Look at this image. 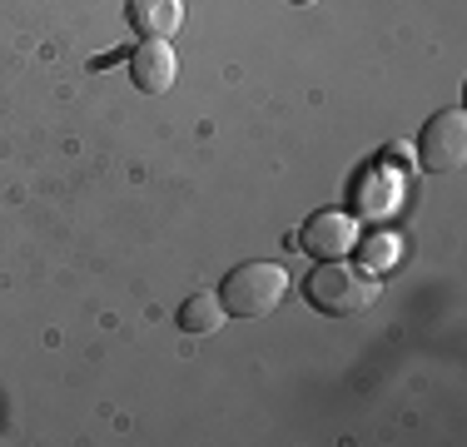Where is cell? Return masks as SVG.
I'll list each match as a JSON object with an SVG mask.
<instances>
[{
    "mask_svg": "<svg viewBox=\"0 0 467 447\" xmlns=\"http://www.w3.org/2000/svg\"><path fill=\"white\" fill-rule=\"evenodd\" d=\"M378 288H383V278L358 264H343V259H318L314 274L304 278V298L324 318H358L378 298Z\"/></svg>",
    "mask_w": 467,
    "mask_h": 447,
    "instance_id": "obj_1",
    "label": "cell"
},
{
    "mask_svg": "<svg viewBox=\"0 0 467 447\" xmlns=\"http://www.w3.org/2000/svg\"><path fill=\"white\" fill-rule=\"evenodd\" d=\"M353 244H358V219L343 214V209H318V214H308V224L298 229V249L308 254V259H348Z\"/></svg>",
    "mask_w": 467,
    "mask_h": 447,
    "instance_id": "obj_4",
    "label": "cell"
},
{
    "mask_svg": "<svg viewBox=\"0 0 467 447\" xmlns=\"http://www.w3.org/2000/svg\"><path fill=\"white\" fill-rule=\"evenodd\" d=\"M288 5H318V0H288Z\"/></svg>",
    "mask_w": 467,
    "mask_h": 447,
    "instance_id": "obj_9",
    "label": "cell"
},
{
    "mask_svg": "<svg viewBox=\"0 0 467 447\" xmlns=\"http://www.w3.org/2000/svg\"><path fill=\"white\" fill-rule=\"evenodd\" d=\"M288 294V274L284 264H239L234 274L219 284V304L229 308V318H269Z\"/></svg>",
    "mask_w": 467,
    "mask_h": 447,
    "instance_id": "obj_2",
    "label": "cell"
},
{
    "mask_svg": "<svg viewBox=\"0 0 467 447\" xmlns=\"http://www.w3.org/2000/svg\"><path fill=\"white\" fill-rule=\"evenodd\" d=\"M174 318H180L184 333H199V338H204V333H219L229 323V308L219 304V294H189Z\"/></svg>",
    "mask_w": 467,
    "mask_h": 447,
    "instance_id": "obj_7",
    "label": "cell"
},
{
    "mask_svg": "<svg viewBox=\"0 0 467 447\" xmlns=\"http://www.w3.org/2000/svg\"><path fill=\"white\" fill-rule=\"evenodd\" d=\"M130 80L144 95H164L174 80H180V60H174V45L170 40H140L130 50Z\"/></svg>",
    "mask_w": 467,
    "mask_h": 447,
    "instance_id": "obj_5",
    "label": "cell"
},
{
    "mask_svg": "<svg viewBox=\"0 0 467 447\" xmlns=\"http://www.w3.org/2000/svg\"><path fill=\"white\" fill-rule=\"evenodd\" d=\"M125 20L140 40H174L184 26V0H125Z\"/></svg>",
    "mask_w": 467,
    "mask_h": 447,
    "instance_id": "obj_6",
    "label": "cell"
},
{
    "mask_svg": "<svg viewBox=\"0 0 467 447\" xmlns=\"http://www.w3.org/2000/svg\"><path fill=\"white\" fill-rule=\"evenodd\" d=\"M353 249H358V268H368V274H383V268L398 259V234L378 229V234H368V239L358 234V244H353Z\"/></svg>",
    "mask_w": 467,
    "mask_h": 447,
    "instance_id": "obj_8",
    "label": "cell"
},
{
    "mask_svg": "<svg viewBox=\"0 0 467 447\" xmlns=\"http://www.w3.org/2000/svg\"><path fill=\"white\" fill-rule=\"evenodd\" d=\"M467 160V115L458 105L438 109L418 134V164L428 174H452Z\"/></svg>",
    "mask_w": 467,
    "mask_h": 447,
    "instance_id": "obj_3",
    "label": "cell"
}]
</instances>
